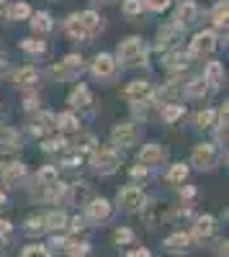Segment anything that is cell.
Instances as JSON below:
<instances>
[{
    "label": "cell",
    "mask_w": 229,
    "mask_h": 257,
    "mask_svg": "<svg viewBox=\"0 0 229 257\" xmlns=\"http://www.w3.org/2000/svg\"><path fill=\"white\" fill-rule=\"evenodd\" d=\"M180 196H183V198H193V196H196V190L188 185V188H183V193H180Z\"/></svg>",
    "instance_id": "cell-48"
},
{
    "label": "cell",
    "mask_w": 229,
    "mask_h": 257,
    "mask_svg": "<svg viewBox=\"0 0 229 257\" xmlns=\"http://www.w3.org/2000/svg\"><path fill=\"white\" fill-rule=\"evenodd\" d=\"M70 201L85 206V203L90 201V185H88V183H75V185H70Z\"/></svg>",
    "instance_id": "cell-19"
},
{
    "label": "cell",
    "mask_w": 229,
    "mask_h": 257,
    "mask_svg": "<svg viewBox=\"0 0 229 257\" xmlns=\"http://www.w3.org/2000/svg\"><path fill=\"white\" fill-rule=\"evenodd\" d=\"M124 13H127V16L142 13V0H124Z\"/></svg>",
    "instance_id": "cell-40"
},
{
    "label": "cell",
    "mask_w": 229,
    "mask_h": 257,
    "mask_svg": "<svg viewBox=\"0 0 229 257\" xmlns=\"http://www.w3.org/2000/svg\"><path fill=\"white\" fill-rule=\"evenodd\" d=\"M90 90L85 88V85H77V88L72 90V95H70V105L72 108H88L90 105Z\"/></svg>",
    "instance_id": "cell-18"
},
{
    "label": "cell",
    "mask_w": 229,
    "mask_h": 257,
    "mask_svg": "<svg viewBox=\"0 0 229 257\" xmlns=\"http://www.w3.org/2000/svg\"><path fill=\"white\" fill-rule=\"evenodd\" d=\"M116 57H119L121 64H127V67H137V64L147 62V49H144V44L137 36H132V39H127V41H121V44H119Z\"/></svg>",
    "instance_id": "cell-1"
},
{
    "label": "cell",
    "mask_w": 229,
    "mask_h": 257,
    "mask_svg": "<svg viewBox=\"0 0 229 257\" xmlns=\"http://www.w3.org/2000/svg\"><path fill=\"white\" fill-rule=\"evenodd\" d=\"M175 36H178V26H162L157 31V49H165L175 44Z\"/></svg>",
    "instance_id": "cell-23"
},
{
    "label": "cell",
    "mask_w": 229,
    "mask_h": 257,
    "mask_svg": "<svg viewBox=\"0 0 229 257\" xmlns=\"http://www.w3.org/2000/svg\"><path fill=\"white\" fill-rule=\"evenodd\" d=\"M111 216V203L106 198H90L88 201V219L90 221H106Z\"/></svg>",
    "instance_id": "cell-12"
},
{
    "label": "cell",
    "mask_w": 229,
    "mask_h": 257,
    "mask_svg": "<svg viewBox=\"0 0 229 257\" xmlns=\"http://www.w3.org/2000/svg\"><path fill=\"white\" fill-rule=\"evenodd\" d=\"M196 244V237L193 234H185V231H175V234H170L168 239H165V249L168 252H183V249H191Z\"/></svg>",
    "instance_id": "cell-9"
},
{
    "label": "cell",
    "mask_w": 229,
    "mask_h": 257,
    "mask_svg": "<svg viewBox=\"0 0 229 257\" xmlns=\"http://www.w3.org/2000/svg\"><path fill=\"white\" fill-rule=\"evenodd\" d=\"M106 3H108V0H106Z\"/></svg>",
    "instance_id": "cell-52"
},
{
    "label": "cell",
    "mask_w": 229,
    "mask_h": 257,
    "mask_svg": "<svg viewBox=\"0 0 229 257\" xmlns=\"http://www.w3.org/2000/svg\"><path fill=\"white\" fill-rule=\"evenodd\" d=\"M137 137H139V128H137V123H132V121H121V123H116V126H113V132H111V139H113V144H119V147H129V144H134Z\"/></svg>",
    "instance_id": "cell-3"
},
{
    "label": "cell",
    "mask_w": 229,
    "mask_h": 257,
    "mask_svg": "<svg viewBox=\"0 0 229 257\" xmlns=\"http://www.w3.org/2000/svg\"><path fill=\"white\" fill-rule=\"evenodd\" d=\"M18 137L11 132V128H0V144H8V147H16Z\"/></svg>",
    "instance_id": "cell-41"
},
{
    "label": "cell",
    "mask_w": 229,
    "mask_h": 257,
    "mask_svg": "<svg viewBox=\"0 0 229 257\" xmlns=\"http://www.w3.org/2000/svg\"><path fill=\"white\" fill-rule=\"evenodd\" d=\"M185 178H188V167H185V165H173V167H170V173H168V183L180 185V183H185Z\"/></svg>",
    "instance_id": "cell-29"
},
{
    "label": "cell",
    "mask_w": 229,
    "mask_h": 257,
    "mask_svg": "<svg viewBox=\"0 0 229 257\" xmlns=\"http://www.w3.org/2000/svg\"><path fill=\"white\" fill-rule=\"evenodd\" d=\"M77 18L82 21V26H85V31H88L90 36L100 29V16H98L95 11H82V13H77Z\"/></svg>",
    "instance_id": "cell-22"
},
{
    "label": "cell",
    "mask_w": 229,
    "mask_h": 257,
    "mask_svg": "<svg viewBox=\"0 0 229 257\" xmlns=\"http://www.w3.org/2000/svg\"><path fill=\"white\" fill-rule=\"evenodd\" d=\"M6 72H8V62H6V59H0V77H3Z\"/></svg>",
    "instance_id": "cell-49"
},
{
    "label": "cell",
    "mask_w": 229,
    "mask_h": 257,
    "mask_svg": "<svg viewBox=\"0 0 229 257\" xmlns=\"http://www.w3.org/2000/svg\"><path fill=\"white\" fill-rule=\"evenodd\" d=\"M144 203H147V198H144L142 188H137V185H127L124 190H119V206H124L127 211H139Z\"/></svg>",
    "instance_id": "cell-4"
},
{
    "label": "cell",
    "mask_w": 229,
    "mask_h": 257,
    "mask_svg": "<svg viewBox=\"0 0 229 257\" xmlns=\"http://www.w3.org/2000/svg\"><path fill=\"white\" fill-rule=\"evenodd\" d=\"M65 31H67L72 39H88V36H90V34L85 31V26H82V21L77 18V13L65 21Z\"/></svg>",
    "instance_id": "cell-20"
},
{
    "label": "cell",
    "mask_w": 229,
    "mask_h": 257,
    "mask_svg": "<svg viewBox=\"0 0 229 257\" xmlns=\"http://www.w3.org/2000/svg\"><path fill=\"white\" fill-rule=\"evenodd\" d=\"M214 49H216V36L211 31H201L191 41V54H196V57H209Z\"/></svg>",
    "instance_id": "cell-6"
},
{
    "label": "cell",
    "mask_w": 229,
    "mask_h": 257,
    "mask_svg": "<svg viewBox=\"0 0 229 257\" xmlns=\"http://www.w3.org/2000/svg\"><path fill=\"white\" fill-rule=\"evenodd\" d=\"M144 6H147L150 11H165L170 6V0H144Z\"/></svg>",
    "instance_id": "cell-43"
},
{
    "label": "cell",
    "mask_w": 229,
    "mask_h": 257,
    "mask_svg": "<svg viewBox=\"0 0 229 257\" xmlns=\"http://www.w3.org/2000/svg\"><path fill=\"white\" fill-rule=\"evenodd\" d=\"M11 229H13V226H11L8 221H3V219H0V239H3V237H8V234H11Z\"/></svg>",
    "instance_id": "cell-45"
},
{
    "label": "cell",
    "mask_w": 229,
    "mask_h": 257,
    "mask_svg": "<svg viewBox=\"0 0 229 257\" xmlns=\"http://www.w3.org/2000/svg\"><path fill=\"white\" fill-rule=\"evenodd\" d=\"M165 67L168 70H185V57L183 54H170L165 59Z\"/></svg>",
    "instance_id": "cell-35"
},
{
    "label": "cell",
    "mask_w": 229,
    "mask_h": 257,
    "mask_svg": "<svg viewBox=\"0 0 229 257\" xmlns=\"http://www.w3.org/2000/svg\"><path fill=\"white\" fill-rule=\"evenodd\" d=\"M8 16V11H6V0H0V21H3Z\"/></svg>",
    "instance_id": "cell-50"
},
{
    "label": "cell",
    "mask_w": 229,
    "mask_h": 257,
    "mask_svg": "<svg viewBox=\"0 0 229 257\" xmlns=\"http://www.w3.org/2000/svg\"><path fill=\"white\" fill-rule=\"evenodd\" d=\"M160 113H162V118L168 121V123H175V121H178V118L185 113V108H183L180 103H165Z\"/></svg>",
    "instance_id": "cell-25"
},
{
    "label": "cell",
    "mask_w": 229,
    "mask_h": 257,
    "mask_svg": "<svg viewBox=\"0 0 229 257\" xmlns=\"http://www.w3.org/2000/svg\"><path fill=\"white\" fill-rule=\"evenodd\" d=\"M65 224H67V216L62 211H54V213H49V216H44V229L59 231V229H65Z\"/></svg>",
    "instance_id": "cell-27"
},
{
    "label": "cell",
    "mask_w": 229,
    "mask_h": 257,
    "mask_svg": "<svg viewBox=\"0 0 229 257\" xmlns=\"http://www.w3.org/2000/svg\"><path fill=\"white\" fill-rule=\"evenodd\" d=\"M3 201H6V193H3V190H0V203H3Z\"/></svg>",
    "instance_id": "cell-51"
},
{
    "label": "cell",
    "mask_w": 229,
    "mask_h": 257,
    "mask_svg": "<svg viewBox=\"0 0 229 257\" xmlns=\"http://www.w3.org/2000/svg\"><path fill=\"white\" fill-rule=\"evenodd\" d=\"M36 70L34 67H21L16 75H13V80H16V85H18V88H29V85H34L36 82Z\"/></svg>",
    "instance_id": "cell-24"
},
{
    "label": "cell",
    "mask_w": 229,
    "mask_h": 257,
    "mask_svg": "<svg viewBox=\"0 0 229 257\" xmlns=\"http://www.w3.org/2000/svg\"><path fill=\"white\" fill-rule=\"evenodd\" d=\"M206 90H209V85H206V80H203V77H196V80H191V82H188V95H193V98L203 95Z\"/></svg>",
    "instance_id": "cell-32"
},
{
    "label": "cell",
    "mask_w": 229,
    "mask_h": 257,
    "mask_svg": "<svg viewBox=\"0 0 229 257\" xmlns=\"http://www.w3.org/2000/svg\"><path fill=\"white\" fill-rule=\"evenodd\" d=\"M29 16H31V8H29L26 3H16V6L11 8V18H16V21L29 18Z\"/></svg>",
    "instance_id": "cell-37"
},
{
    "label": "cell",
    "mask_w": 229,
    "mask_h": 257,
    "mask_svg": "<svg viewBox=\"0 0 229 257\" xmlns=\"http://www.w3.org/2000/svg\"><path fill=\"white\" fill-rule=\"evenodd\" d=\"M214 24H216L219 29H224V26H226V0L216 3V8H214Z\"/></svg>",
    "instance_id": "cell-34"
},
{
    "label": "cell",
    "mask_w": 229,
    "mask_h": 257,
    "mask_svg": "<svg viewBox=\"0 0 229 257\" xmlns=\"http://www.w3.org/2000/svg\"><path fill=\"white\" fill-rule=\"evenodd\" d=\"M59 180V173L49 165V167H41L39 173H36V185H54Z\"/></svg>",
    "instance_id": "cell-26"
},
{
    "label": "cell",
    "mask_w": 229,
    "mask_h": 257,
    "mask_svg": "<svg viewBox=\"0 0 229 257\" xmlns=\"http://www.w3.org/2000/svg\"><path fill=\"white\" fill-rule=\"evenodd\" d=\"M152 88H150V82H144V80H134L127 90H124V98H127L129 103H144L150 98Z\"/></svg>",
    "instance_id": "cell-11"
},
{
    "label": "cell",
    "mask_w": 229,
    "mask_h": 257,
    "mask_svg": "<svg viewBox=\"0 0 229 257\" xmlns=\"http://www.w3.org/2000/svg\"><path fill=\"white\" fill-rule=\"evenodd\" d=\"M80 67H82V59H80L77 54H70V57H65V62L54 64V67H52V75L59 77V80H67V77H72Z\"/></svg>",
    "instance_id": "cell-10"
},
{
    "label": "cell",
    "mask_w": 229,
    "mask_h": 257,
    "mask_svg": "<svg viewBox=\"0 0 229 257\" xmlns=\"http://www.w3.org/2000/svg\"><path fill=\"white\" fill-rule=\"evenodd\" d=\"M196 16H198L196 3H191V0H185V3H180V8H178V13H175V26H178V29L191 26L193 21H196Z\"/></svg>",
    "instance_id": "cell-13"
},
{
    "label": "cell",
    "mask_w": 229,
    "mask_h": 257,
    "mask_svg": "<svg viewBox=\"0 0 229 257\" xmlns=\"http://www.w3.org/2000/svg\"><path fill=\"white\" fill-rule=\"evenodd\" d=\"M211 234H214V219L211 216H198L196 226H193V237L203 239V237H211Z\"/></svg>",
    "instance_id": "cell-21"
},
{
    "label": "cell",
    "mask_w": 229,
    "mask_h": 257,
    "mask_svg": "<svg viewBox=\"0 0 229 257\" xmlns=\"http://www.w3.org/2000/svg\"><path fill=\"white\" fill-rule=\"evenodd\" d=\"M93 167L100 175H111L119 167V152L111 147H95L93 149Z\"/></svg>",
    "instance_id": "cell-2"
},
{
    "label": "cell",
    "mask_w": 229,
    "mask_h": 257,
    "mask_svg": "<svg viewBox=\"0 0 229 257\" xmlns=\"http://www.w3.org/2000/svg\"><path fill=\"white\" fill-rule=\"evenodd\" d=\"M132 175H134V178H144V175H147V167H144V165H142V167H134Z\"/></svg>",
    "instance_id": "cell-46"
},
{
    "label": "cell",
    "mask_w": 229,
    "mask_h": 257,
    "mask_svg": "<svg viewBox=\"0 0 229 257\" xmlns=\"http://www.w3.org/2000/svg\"><path fill=\"white\" fill-rule=\"evenodd\" d=\"M142 208H144V221H147L150 226H160L162 221H168L173 216V206L160 203V201H155L150 206H142Z\"/></svg>",
    "instance_id": "cell-5"
},
{
    "label": "cell",
    "mask_w": 229,
    "mask_h": 257,
    "mask_svg": "<svg viewBox=\"0 0 229 257\" xmlns=\"http://www.w3.org/2000/svg\"><path fill=\"white\" fill-rule=\"evenodd\" d=\"M29 231H31V234L44 231V219H29Z\"/></svg>",
    "instance_id": "cell-44"
},
{
    "label": "cell",
    "mask_w": 229,
    "mask_h": 257,
    "mask_svg": "<svg viewBox=\"0 0 229 257\" xmlns=\"http://www.w3.org/2000/svg\"><path fill=\"white\" fill-rule=\"evenodd\" d=\"M21 47H24V52H29V54H41L47 49V44H44V41H39V39H24V41H21Z\"/></svg>",
    "instance_id": "cell-31"
},
{
    "label": "cell",
    "mask_w": 229,
    "mask_h": 257,
    "mask_svg": "<svg viewBox=\"0 0 229 257\" xmlns=\"http://www.w3.org/2000/svg\"><path fill=\"white\" fill-rule=\"evenodd\" d=\"M162 157H165V149H162L160 144H147V147L139 152V165L150 167V165H157Z\"/></svg>",
    "instance_id": "cell-16"
},
{
    "label": "cell",
    "mask_w": 229,
    "mask_h": 257,
    "mask_svg": "<svg viewBox=\"0 0 229 257\" xmlns=\"http://www.w3.org/2000/svg\"><path fill=\"white\" fill-rule=\"evenodd\" d=\"M34 134H49V132H54L57 128V116L54 113H49V111H41L36 118H34Z\"/></svg>",
    "instance_id": "cell-15"
},
{
    "label": "cell",
    "mask_w": 229,
    "mask_h": 257,
    "mask_svg": "<svg viewBox=\"0 0 229 257\" xmlns=\"http://www.w3.org/2000/svg\"><path fill=\"white\" fill-rule=\"evenodd\" d=\"M90 70H93L95 77H111L113 70H116V62H113L111 54H98L93 59V64H90Z\"/></svg>",
    "instance_id": "cell-14"
},
{
    "label": "cell",
    "mask_w": 229,
    "mask_h": 257,
    "mask_svg": "<svg viewBox=\"0 0 229 257\" xmlns=\"http://www.w3.org/2000/svg\"><path fill=\"white\" fill-rule=\"evenodd\" d=\"M57 126L62 128V132H77L80 128V123H77V118L72 113H59L57 116Z\"/></svg>",
    "instance_id": "cell-30"
},
{
    "label": "cell",
    "mask_w": 229,
    "mask_h": 257,
    "mask_svg": "<svg viewBox=\"0 0 229 257\" xmlns=\"http://www.w3.org/2000/svg\"><path fill=\"white\" fill-rule=\"evenodd\" d=\"M65 144H67V142L62 139V137H59V139H47V142H44V149H47V152H57V149H62Z\"/></svg>",
    "instance_id": "cell-42"
},
{
    "label": "cell",
    "mask_w": 229,
    "mask_h": 257,
    "mask_svg": "<svg viewBox=\"0 0 229 257\" xmlns=\"http://www.w3.org/2000/svg\"><path fill=\"white\" fill-rule=\"evenodd\" d=\"M196 121H198L201 128H209V126L214 123V111H211V108H203V111L196 116Z\"/></svg>",
    "instance_id": "cell-38"
},
{
    "label": "cell",
    "mask_w": 229,
    "mask_h": 257,
    "mask_svg": "<svg viewBox=\"0 0 229 257\" xmlns=\"http://www.w3.org/2000/svg\"><path fill=\"white\" fill-rule=\"evenodd\" d=\"M31 29H34L36 34H47V31H52V18H49V13H34Z\"/></svg>",
    "instance_id": "cell-28"
},
{
    "label": "cell",
    "mask_w": 229,
    "mask_h": 257,
    "mask_svg": "<svg viewBox=\"0 0 229 257\" xmlns=\"http://www.w3.org/2000/svg\"><path fill=\"white\" fill-rule=\"evenodd\" d=\"M178 93H180V85L173 82V85H168L165 90H160V100H162V103H170V98H175Z\"/></svg>",
    "instance_id": "cell-39"
},
{
    "label": "cell",
    "mask_w": 229,
    "mask_h": 257,
    "mask_svg": "<svg viewBox=\"0 0 229 257\" xmlns=\"http://www.w3.org/2000/svg\"><path fill=\"white\" fill-rule=\"evenodd\" d=\"M24 175H26V167L18 160H11L6 165H0V178H3L6 185H18L21 180H24Z\"/></svg>",
    "instance_id": "cell-8"
},
{
    "label": "cell",
    "mask_w": 229,
    "mask_h": 257,
    "mask_svg": "<svg viewBox=\"0 0 229 257\" xmlns=\"http://www.w3.org/2000/svg\"><path fill=\"white\" fill-rule=\"evenodd\" d=\"M21 257H49V249L44 244H29V247H24Z\"/></svg>",
    "instance_id": "cell-33"
},
{
    "label": "cell",
    "mask_w": 229,
    "mask_h": 257,
    "mask_svg": "<svg viewBox=\"0 0 229 257\" xmlns=\"http://www.w3.org/2000/svg\"><path fill=\"white\" fill-rule=\"evenodd\" d=\"M214 160H216V149L214 144H198L191 155V162L198 167V170H209L214 167Z\"/></svg>",
    "instance_id": "cell-7"
},
{
    "label": "cell",
    "mask_w": 229,
    "mask_h": 257,
    "mask_svg": "<svg viewBox=\"0 0 229 257\" xmlns=\"http://www.w3.org/2000/svg\"><path fill=\"white\" fill-rule=\"evenodd\" d=\"M113 242H116V244H129V242H134V234H132L129 229L121 226V229L113 231Z\"/></svg>",
    "instance_id": "cell-36"
},
{
    "label": "cell",
    "mask_w": 229,
    "mask_h": 257,
    "mask_svg": "<svg viewBox=\"0 0 229 257\" xmlns=\"http://www.w3.org/2000/svg\"><path fill=\"white\" fill-rule=\"evenodd\" d=\"M129 257H152V254H150L147 249H144V247H139V249H134V252H132Z\"/></svg>",
    "instance_id": "cell-47"
},
{
    "label": "cell",
    "mask_w": 229,
    "mask_h": 257,
    "mask_svg": "<svg viewBox=\"0 0 229 257\" xmlns=\"http://www.w3.org/2000/svg\"><path fill=\"white\" fill-rule=\"evenodd\" d=\"M203 80H206V85H211V88H219V85L224 82V70H221V64H219V62H209V64H206Z\"/></svg>",
    "instance_id": "cell-17"
}]
</instances>
